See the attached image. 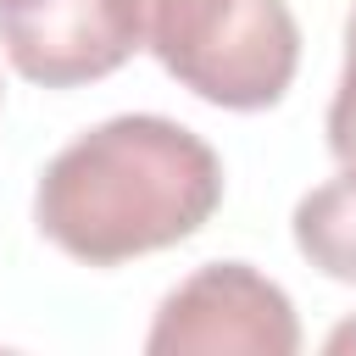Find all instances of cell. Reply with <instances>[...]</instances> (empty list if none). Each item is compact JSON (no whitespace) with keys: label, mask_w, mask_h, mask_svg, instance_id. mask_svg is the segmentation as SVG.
I'll use <instances>...</instances> for the list:
<instances>
[{"label":"cell","mask_w":356,"mask_h":356,"mask_svg":"<svg viewBox=\"0 0 356 356\" xmlns=\"http://www.w3.org/2000/svg\"><path fill=\"white\" fill-rule=\"evenodd\" d=\"M217 206V150L195 128L156 111L83 128L44 161L33 189L39 234L83 267H122L134 256L172 250L200 234Z\"/></svg>","instance_id":"obj_1"},{"label":"cell","mask_w":356,"mask_h":356,"mask_svg":"<svg viewBox=\"0 0 356 356\" xmlns=\"http://www.w3.org/2000/svg\"><path fill=\"white\" fill-rule=\"evenodd\" d=\"M139 50L222 111H267L300 72L289 0H117Z\"/></svg>","instance_id":"obj_2"},{"label":"cell","mask_w":356,"mask_h":356,"mask_svg":"<svg viewBox=\"0 0 356 356\" xmlns=\"http://www.w3.org/2000/svg\"><path fill=\"white\" fill-rule=\"evenodd\" d=\"M150 356H295V300L250 261H206L161 295L145 334Z\"/></svg>","instance_id":"obj_3"},{"label":"cell","mask_w":356,"mask_h":356,"mask_svg":"<svg viewBox=\"0 0 356 356\" xmlns=\"http://www.w3.org/2000/svg\"><path fill=\"white\" fill-rule=\"evenodd\" d=\"M0 44L39 89L111 78L139 50L117 0H0Z\"/></svg>","instance_id":"obj_4"},{"label":"cell","mask_w":356,"mask_h":356,"mask_svg":"<svg viewBox=\"0 0 356 356\" xmlns=\"http://www.w3.org/2000/svg\"><path fill=\"white\" fill-rule=\"evenodd\" d=\"M295 250L334 284H356V167L306 189L289 217Z\"/></svg>","instance_id":"obj_5"},{"label":"cell","mask_w":356,"mask_h":356,"mask_svg":"<svg viewBox=\"0 0 356 356\" xmlns=\"http://www.w3.org/2000/svg\"><path fill=\"white\" fill-rule=\"evenodd\" d=\"M328 150L339 167H356V44H345V67L328 100Z\"/></svg>","instance_id":"obj_6"},{"label":"cell","mask_w":356,"mask_h":356,"mask_svg":"<svg viewBox=\"0 0 356 356\" xmlns=\"http://www.w3.org/2000/svg\"><path fill=\"white\" fill-rule=\"evenodd\" d=\"M328 350H356V323L334 328V334H328Z\"/></svg>","instance_id":"obj_7"},{"label":"cell","mask_w":356,"mask_h":356,"mask_svg":"<svg viewBox=\"0 0 356 356\" xmlns=\"http://www.w3.org/2000/svg\"><path fill=\"white\" fill-rule=\"evenodd\" d=\"M345 44H356V6H350V17H345Z\"/></svg>","instance_id":"obj_8"}]
</instances>
